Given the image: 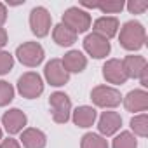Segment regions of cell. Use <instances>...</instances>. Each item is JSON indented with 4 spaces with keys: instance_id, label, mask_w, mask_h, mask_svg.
<instances>
[{
    "instance_id": "22",
    "label": "cell",
    "mask_w": 148,
    "mask_h": 148,
    "mask_svg": "<svg viewBox=\"0 0 148 148\" xmlns=\"http://www.w3.org/2000/svg\"><path fill=\"white\" fill-rule=\"evenodd\" d=\"M112 148H138V139L131 131H122L115 136Z\"/></svg>"
},
{
    "instance_id": "2",
    "label": "cell",
    "mask_w": 148,
    "mask_h": 148,
    "mask_svg": "<svg viewBox=\"0 0 148 148\" xmlns=\"http://www.w3.org/2000/svg\"><path fill=\"white\" fill-rule=\"evenodd\" d=\"M91 99L98 108H117L122 103V94L112 86H96L91 91Z\"/></svg>"
},
{
    "instance_id": "29",
    "label": "cell",
    "mask_w": 148,
    "mask_h": 148,
    "mask_svg": "<svg viewBox=\"0 0 148 148\" xmlns=\"http://www.w3.org/2000/svg\"><path fill=\"white\" fill-rule=\"evenodd\" d=\"M138 80H139V84H141V87L145 89V87H148V66L141 71V75L138 77Z\"/></svg>"
},
{
    "instance_id": "6",
    "label": "cell",
    "mask_w": 148,
    "mask_h": 148,
    "mask_svg": "<svg viewBox=\"0 0 148 148\" xmlns=\"http://www.w3.org/2000/svg\"><path fill=\"white\" fill-rule=\"evenodd\" d=\"M16 58L21 64H25L28 68H35L44 61L45 52H44V47L38 42H25V44L18 45Z\"/></svg>"
},
{
    "instance_id": "25",
    "label": "cell",
    "mask_w": 148,
    "mask_h": 148,
    "mask_svg": "<svg viewBox=\"0 0 148 148\" xmlns=\"http://www.w3.org/2000/svg\"><path fill=\"white\" fill-rule=\"evenodd\" d=\"M14 68V56L7 51H0V75H7Z\"/></svg>"
},
{
    "instance_id": "16",
    "label": "cell",
    "mask_w": 148,
    "mask_h": 148,
    "mask_svg": "<svg viewBox=\"0 0 148 148\" xmlns=\"http://www.w3.org/2000/svg\"><path fill=\"white\" fill-rule=\"evenodd\" d=\"M73 124H75L77 127H82V129H87L91 125H94L96 119H98V112L94 106H87V105H82L79 108H75L71 112V117Z\"/></svg>"
},
{
    "instance_id": "8",
    "label": "cell",
    "mask_w": 148,
    "mask_h": 148,
    "mask_svg": "<svg viewBox=\"0 0 148 148\" xmlns=\"http://www.w3.org/2000/svg\"><path fill=\"white\" fill-rule=\"evenodd\" d=\"M44 77L47 80V84H51L52 87H61V86H66L68 80H70V73L64 70L61 59L54 58L51 59L45 68H44Z\"/></svg>"
},
{
    "instance_id": "14",
    "label": "cell",
    "mask_w": 148,
    "mask_h": 148,
    "mask_svg": "<svg viewBox=\"0 0 148 148\" xmlns=\"http://www.w3.org/2000/svg\"><path fill=\"white\" fill-rule=\"evenodd\" d=\"M119 28H120V23L115 16H101L92 23V33H98L106 40L113 38L119 33Z\"/></svg>"
},
{
    "instance_id": "12",
    "label": "cell",
    "mask_w": 148,
    "mask_h": 148,
    "mask_svg": "<svg viewBox=\"0 0 148 148\" xmlns=\"http://www.w3.org/2000/svg\"><path fill=\"white\" fill-rule=\"evenodd\" d=\"M103 79L113 86H122L127 82V75H125L124 66H122V59L113 58L103 64Z\"/></svg>"
},
{
    "instance_id": "3",
    "label": "cell",
    "mask_w": 148,
    "mask_h": 148,
    "mask_svg": "<svg viewBox=\"0 0 148 148\" xmlns=\"http://www.w3.org/2000/svg\"><path fill=\"white\" fill-rule=\"evenodd\" d=\"M18 92L26 99H37L44 92V80L37 71H26L18 79Z\"/></svg>"
},
{
    "instance_id": "23",
    "label": "cell",
    "mask_w": 148,
    "mask_h": 148,
    "mask_svg": "<svg viewBox=\"0 0 148 148\" xmlns=\"http://www.w3.org/2000/svg\"><path fill=\"white\" fill-rule=\"evenodd\" d=\"M16 89L7 80H0V106H7L14 99Z\"/></svg>"
},
{
    "instance_id": "27",
    "label": "cell",
    "mask_w": 148,
    "mask_h": 148,
    "mask_svg": "<svg viewBox=\"0 0 148 148\" xmlns=\"http://www.w3.org/2000/svg\"><path fill=\"white\" fill-rule=\"evenodd\" d=\"M0 148H21V145H19L18 139L7 138V139H2V141H0Z\"/></svg>"
},
{
    "instance_id": "18",
    "label": "cell",
    "mask_w": 148,
    "mask_h": 148,
    "mask_svg": "<svg viewBox=\"0 0 148 148\" xmlns=\"http://www.w3.org/2000/svg\"><path fill=\"white\" fill-rule=\"evenodd\" d=\"M122 66H124V71L127 79H138L141 75V71L148 66L146 59L143 56H134V54H129L122 59Z\"/></svg>"
},
{
    "instance_id": "11",
    "label": "cell",
    "mask_w": 148,
    "mask_h": 148,
    "mask_svg": "<svg viewBox=\"0 0 148 148\" xmlns=\"http://www.w3.org/2000/svg\"><path fill=\"white\" fill-rule=\"evenodd\" d=\"M122 103L131 113H145L148 110V92L145 89H134L122 98Z\"/></svg>"
},
{
    "instance_id": "9",
    "label": "cell",
    "mask_w": 148,
    "mask_h": 148,
    "mask_svg": "<svg viewBox=\"0 0 148 148\" xmlns=\"http://www.w3.org/2000/svg\"><path fill=\"white\" fill-rule=\"evenodd\" d=\"M84 51L94 59H103L110 54L112 45H110V40H106L105 37L98 33H89L84 38Z\"/></svg>"
},
{
    "instance_id": "4",
    "label": "cell",
    "mask_w": 148,
    "mask_h": 148,
    "mask_svg": "<svg viewBox=\"0 0 148 148\" xmlns=\"http://www.w3.org/2000/svg\"><path fill=\"white\" fill-rule=\"evenodd\" d=\"M61 23L66 25L68 28H71L79 35V33H86L91 28L92 19H91V14L80 7H68L61 18Z\"/></svg>"
},
{
    "instance_id": "5",
    "label": "cell",
    "mask_w": 148,
    "mask_h": 148,
    "mask_svg": "<svg viewBox=\"0 0 148 148\" xmlns=\"http://www.w3.org/2000/svg\"><path fill=\"white\" fill-rule=\"evenodd\" d=\"M49 106L52 113V120L56 124H66L71 117V99L68 94L56 91L49 96Z\"/></svg>"
},
{
    "instance_id": "10",
    "label": "cell",
    "mask_w": 148,
    "mask_h": 148,
    "mask_svg": "<svg viewBox=\"0 0 148 148\" xmlns=\"http://www.w3.org/2000/svg\"><path fill=\"white\" fill-rule=\"evenodd\" d=\"M26 124H28V117L19 108H9L2 115V125L7 131V134H11V136L19 134L26 127Z\"/></svg>"
},
{
    "instance_id": "26",
    "label": "cell",
    "mask_w": 148,
    "mask_h": 148,
    "mask_svg": "<svg viewBox=\"0 0 148 148\" xmlns=\"http://www.w3.org/2000/svg\"><path fill=\"white\" fill-rule=\"evenodd\" d=\"M125 7L131 14H143L148 9V2H145V0H131Z\"/></svg>"
},
{
    "instance_id": "7",
    "label": "cell",
    "mask_w": 148,
    "mask_h": 148,
    "mask_svg": "<svg viewBox=\"0 0 148 148\" xmlns=\"http://www.w3.org/2000/svg\"><path fill=\"white\" fill-rule=\"evenodd\" d=\"M30 28H32V33L38 38H44L49 35L51 32V25H52V18L49 14V11L42 5L38 7H33L32 12H30Z\"/></svg>"
},
{
    "instance_id": "30",
    "label": "cell",
    "mask_w": 148,
    "mask_h": 148,
    "mask_svg": "<svg viewBox=\"0 0 148 148\" xmlns=\"http://www.w3.org/2000/svg\"><path fill=\"white\" fill-rule=\"evenodd\" d=\"M5 21H7V7H5V4L0 2V26H4Z\"/></svg>"
},
{
    "instance_id": "19",
    "label": "cell",
    "mask_w": 148,
    "mask_h": 148,
    "mask_svg": "<svg viewBox=\"0 0 148 148\" xmlns=\"http://www.w3.org/2000/svg\"><path fill=\"white\" fill-rule=\"evenodd\" d=\"M77 33L73 32L71 28H68L66 25H63V23H59V25H56L54 28H52V38H54V42L58 44V45H61V47H70V45H73L77 42Z\"/></svg>"
},
{
    "instance_id": "17",
    "label": "cell",
    "mask_w": 148,
    "mask_h": 148,
    "mask_svg": "<svg viewBox=\"0 0 148 148\" xmlns=\"http://www.w3.org/2000/svg\"><path fill=\"white\" fill-rule=\"evenodd\" d=\"M61 63H63V66L68 73H82L87 66V58L84 56V52L73 49V51H68L63 56Z\"/></svg>"
},
{
    "instance_id": "15",
    "label": "cell",
    "mask_w": 148,
    "mask_h": 148,
    "mask_svg": "<svg viewBox=\"0 0 148 148\" xmlns=\"http://www.w3.org/2000/svg\"><path fill=\"white\" fill-rule=\"evenodd\" d=\"M19 145H23L25 148H45L47 136L44 131H40L37 127H26L21 131Z\"/></svg>"
},
{
    "instance_id": "31",
    "label": "cell",
    "mask_w": 148,
    "mask_h": 148,
    "mask_svg": "<svg viewBox=\"0 0 148 148\" xmlns=\"http://www.w3.org/2000/svg\"><path fill=\"white\" fill-rule=\"evenodd\" d=\"M2 134H4V132H2V127H0V141H2Z\"/></svg>"
},
{
    "instance_id": "21",
    "label": "cell",
    "mask_w": 148,
    "mask_h": 148,
    "mask_svg": "<svg viewBox=\"0 0 148 148\" xmlns=\"http://www.w3.org/2000/svg\"><path fill=\"white\" fill-rule=\"evenodd\" d=\"M131 131L134 136L146 138L148 136V115L146 113H138L131 119Z\"/></svg>"
},
{
    "instance_id": "13",
    "label": "cell",
    "mask_w": 148,
    "mask_h": 148,
    "mask_svg": "<svg viewBox=\"0 0 148 148\" xmlns=\"http://www.w3.org/2000/svg\"><path fill=\"white\" fill-rule=\"evenodd\" d=\"M120 125H122V117H120V113L112 112V110H110V112H103L101 117H99V120H98V131H99V134H101L103 138L117 134L119 129H120Z\"/></svg>"
},
{
    "instance_id": "28",
    "label": "cell",
    "mask_w": 148,
    "mask_h": 148,
    "mask_svg": "<svg viewBox=\"0 0 148 148\" xmlns=\"http://www.w3.org/2000/svg\"><path fill=\"white\" fill-rule=\"evenodd\" d=\"M7 40H9V35H7V30L4 26H0V51H2L5 45H7Z\"/></svg>"
},
{
    "instance_id": "20",
    "label": "cell",
    "mask_w": 148,
    "mask_h": 148,
    "mask_svg": "<svg viewBox=\"0 0 148 148\" xmlns=\"http://www.w3.org/2000/svg\"><path fill=\"white\" fill-rule=\"evenodd\" d=\"M80 148H110L106 138L96 132H86L80 139Z\"/></svg>"
},
{
    "instance_id": "1",
    "label": "cell",
    "mask_w": 148,
    "mask_h": 148,
    "mask_svg": "<svg viewBox=\"0 0 148 148\" xmlns=\"http://www.w3.org/2000/svg\"><path fill=\"white\" fill-rule=\"evenodd\" d=\"M119 30H120L119 42H120V45L125 51L134 52V51H139L145 45V42H146V30H145V26L139 21H134V19L125 21Z\"/></svg>"
},
{
    "instance_id": "24",
    "label": "cell",
    "mask_w": 148,
    "mask_h": 148,
    "mask_svg": "<svg viewBox=\"0 0 148 148\" xmlns=\"http://www.w3.org/2000/svg\"><path fill=\"white\" fill-rule=\"evenodd\" d=\"M124 7H125V4L122 2V0H108V2L98 4V9H99L103 14H117V12H120Z\"/></svg>"
}]
</instances>
